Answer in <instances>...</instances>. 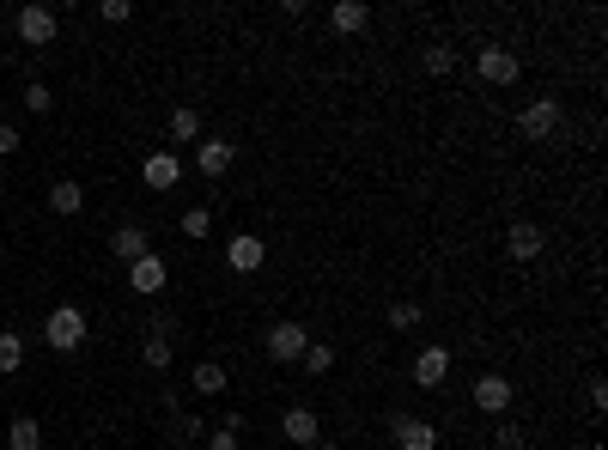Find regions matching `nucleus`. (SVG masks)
I'll return each instance as SVG.
<instances>
[{
  "instance_id": "f257e3e1",
  "label": "nucleus",
  "mask_w": 608,
  "mask_h": 450,
  "mask_svg": "<svg viewBox=\"0 0 608 450\" xmlns=\"http://www.w3.org/2000/svg\"><path fill=\"white\" fill-rule=\"evenodd\" d=\"M43 341L55 353H73V347H86V311L80 305H55L49 323H43Z\"/></svg>"
},
{
  "instance_id": "f03ea898",
  "label": "nucleus",
  "mask_w": 608,
  "mask_h": 450,
  "mask_svg": "<svg viewBox=\"0 0 608 450\" xmlns=\"http://www.w3.org/2000/svg\"><path fill=\"white\" fill-rule=\"evenodd\" d=\"M13 31H19V37H25L31 49H49V43H55V31H61V19H55V7H43V0H31V7H19Z\"/></svg>"
},
{
  "instance_id": "7ed1b4c3",
  "label": "nucleus",
  "mask_w": 608,
  "mask_h": 450,
  "mask_svg": "<svg viewBox=\"0 0 608 450\" xmlns=\"http://www.w3.org/2000/svg\"><path fill=\"white\" fill-rule=\"evenodd\" d=\"M232 159H238V146L225 140V134H201V140H195V171H201L207 183H219L225 171H232Z\"/></svg>"
},
{
  "instance_id": "20e7f679",
  "label": "nucleus",
  "mask_w": 608,
  "mask_h": 450,
  "mask_svg": "<svg viewBox=\"0 0 608 450\" xmlns=\"http://www.w3.org/2000/svg\"><path fill=\"white\" fill-rule=\"evenodd\" d=\"M475 73H481L487 86H511L517 73H523V61H517L505 43H487V49H475Z\"/></svg>"
},
{
  "instance_id": "39448f33",
  "label": "nucleus",
  "mask_w": 608,
  "mask_h": 450,
  "mask_svg": "<svg viewBox=\"0 0 608 450\" xmlns=\"http://www.w3.org/2000/svg\"><path fill=\"white\" fill-rule=\"evenodd\" d=\"M304 347H311V329H304V323H274L268 329V359L274 365H298Z\"/></svg>"
},
{
  "instance_id": "423d86ee",
  "label": "nucleus",
  "mask_w": 608,
  "mask_h": 450,
  "mask_svg": "<svg viewBox=\"0 0 608 450\" xmlns=\"http://www.w3.org/2000/svg\"><path fill=\"white\" fill-rule=\"evenodd\" d=\"M390 438L396 450H438V426L420 414H390Z\"/></svg>"
},
{
  "instance_id": "0eeeda50",
  "label": "nucleus",
  "mask_w": 608,
  "mask_h": 450,
  "mask_svg": "<svg viewBox=\"0 0 608 450\" xmlns=\"http://www.w3.org/2000/svg\"><path fill=\"white\" fill-rule=\"evenodd\" d=\"M517 128H523V140H554V128H560V104H554V98H529L523 116H517Z\"/></svg>"
},
{
  "instance_id": "6e6552de",
  "label": "nucleus",
  "mask_w": 608,
  "mask_h": 450,
  "mask_svg": "<svg viewBox=\"0 0 608 450\" xmlns=\"http://www.w3.org/2000/svg\"><path fill=\"white\" fill-rule=\"evenodd\" d=\"M280 438H286V444H298V450H311V444L323 438L317 408H286V414H280Z\"/></svg>"
},
{
  "instance_id": "1a4fd4ad",
  "label": "nucleus",
  "mask_w": 608,
  "mask_h": 450,
  "mask_svg": "<svg viewBox=\"0 0 608 450\" xmlns=\"http://www.w3.org/2000/svg\"><path fill=\"white\" fill-rule=\"evenodd\" d=\"M444 378H450V347L426 341V347L414 353V384H420V390H438Z\"/></svg>"
},
{
  "instance_id": "9d476101",
  "label": "nucleus",
  "mask_w": 608,
  "mask_h": 450,
  "mask_svg": "<svg viewBox=\"0 0 608 450\" xmlns=\"http://www.w3.org/2000/svg\"><path fill=\"white\" fill-rule=\"evenodd\" d=\"M505 250H511L517 262H536V256L548 250V232H542V225H536V219H517V225H511V232H505Z\"/></svg>"
},
{
  "instance_id": "9b49d317",
  "label": "nucleus",
  "mask_w": 608,
  "mask_h": 450,
  "mask_svg": "<svg viewBox=\"0 0 608 450\" xmlns=\"http://www.w3.org/2000/svg\"><path fill=\"white\" fill-rule=\"evenodd\" d=\"M225 262H232V274H256V268L268 262V244H262L256 232H238L232 244H225Z\"/></svg>"
},
{
  "instance_id": "f8f14e48",
  "label": "nucleus",
  "mask_w": 608,
  "mask_h": 450,
  "mask_svg": "<svg viewBox=\"0 0 608 450\" xmlns=\"http://www.w3.org/2000/svg\"><path fill=\"white\" fill-rule=\"evenodd\" d=\"M511 396H517V390H511V378H499V371H481V378H475V408H481V414H505Z\"/></svg>"
},
{
  "instance_id": "ddd939ff",
  "label": "nucleus",
  "mask_w": 608,
  "mask_h": 450,
  "mask_svg": "<svg viewBox=\"0 0 608 450\" xmlns=\"http://www.w3.org/2000/svg\"><path fill=\"white\" fill-rule=\"evenodd\" d=\"M140 183H146V189H159V195L177 189V183H183V159H177V153H152V159L140 165Z\"/></svg>"
},
{
  "instance_id": "4468645a",
  "label": "nucleus",
  "mask_w": 608,
  "mask_h": 450,
  "mask_svg": "<svg viewBox=\"0 0 608 450\" xmlns=\"http://www.w3.org/2000/svg\"><path fill=\"white\" fill-rule=\"evenodd\" d=\"M165 280H171L165 256H140V262H128V286H134V292H165Z\"/></svg>"
},
{
  "instance_id": "2eb2a0df",
  "label": "nucleus",
  "mask_w": 608,
  "mask_h": 450,
  "mask_svg": "<svg viewBox=\"0 0 608 450\" xmlns=\"http://www.w3.org/2000/svg\"><path fill=\"white\" fill-rule=\"evenodd\" d=\"M225 384H232V378H225L219 359H201V365L189 371V390H195V396H225Z\"/></svg>"
},
{
  "instance_id": "dca6fc26",
  "label": "nucleus",
  "mask_w": 608,
  "mask_h": 450,
  "mask_svg": "<svg viewBox=\"0 0 608 450\" xmlns=\"http://www.w3.org/2000/svg\"><path fill=\"white\" fill-rule=\"evenodd\" d=\"M110 250H116L122 262H140V256H152V238L140 232V225H116V238H110Z\"/></svg>"
},
{
  "instance_id": "f3484780",
  "label": "nucleus",
  "mask_w": 608,
  "mask_h": 450,
  "mask_svg": "<svg viewBox=\"0 0 608 450\" xmlns=\"http://www.w3.org/2000/svg\"><path fill=\"white\" fill-rule=\"evenodd\" d=\"M329 25L353 37V31H365V25H371V7H359V0H341V7H329Z\"/></svg>"
},
{
  "instance_id": "a211bd4d",
  "label": "nucleus",
  "mask_w": 608,
  "mask_h": 450,
  "mask_svg": "<svg viewBox=\"0 0 608 450\" xmlns=\"http://www.w3.org/2000/svg\"><path fill=\"white\" fill-rule=\"evenodd\" d=\"M165 335H171V323H152V335H146V347H140V359H146L152 371L171 365V341H165Z\"/></svg>"
},
{
  "instance_id": "6ab92c4d",
  "label": "nucleus",
  "mask_w": 608,
  "mask_h": 450,
  "mask_svg": "<svg viewBox=\"0 0 608 450\" xmlns=\"http://www.w3.org/2000/svg\"><path fill=\"white\" fill-rule=\"evenodd\" d=\"M49 207H55V213H80V207H86V189L73 183V177H61V183H49Z\"/></svg>"
},
{
  "instance_id": "aec40b11",
  "label": "nucleus",
  "mask_w": 608,
  "mask_h": 450,
  "mask_svg": "<svg viewBox=\"0 0 608 450\" xmlns=\"http://www.w3.org/2000/svg\"><path fill=\"white\" fill-rule=\"evenodd\" d=\"M7 444H13V450H43V426H37L31 414H19V420L7 426Z\"/></svg>"
},
{
  "instance_id": "412c9836",
  "label": "nucleus",
  "mask_w": 608,
  "mask_h": 450,
  "mask_svg": "<svg viewBox=\"0 0 608 450\" xmlns=\"http://www.w3.org/2000/svg\"><path fill=\"white\" fill-rule=\"evenodd\" d=\"M171 140H177V146H195V140H201V110L183 104V110L171 116Z\"/></svg>"
},
{
  "instance_id": "4be33fe9",
  "label": "nucleus",
  "mask_w": 608,
  "mask_h": 450,
  "mask_svg": "<svg viewBox=\"0 0 608 450\" xmlns=\"http://www.w3.org/2000/svg\"><path fill=\"white\" fill-rule=\"evenodd\" d=\"M19 365H25V341L13 329H0V378H13Z\"/></svg>"
},
{
  "instance_id": "5701e85b",
  "label": "nucleus",
  "mask_w": 608,
  "mask_h": 450,
  "mask_svg": "<svg viewBox=\"0 0 608 450\" xmlns=\"http://www.w3.org/2000/svg\"><path fill=\"white\" fill-rule=\"evenodd\" d=\"M304 371H311V378H329V365H335V347L329 341H311V347H304V359H298Z\"/></svg>"
},
{
  "instance_id": "b1692460",
  "label": "nucleus",
  "mask_w": 608,
  "mask_h": 450,
  "mask_svg": "<svg viewBox=\"0 0 608 450\" xmlns=\"http://www.w3.org/2000/svg\"><path fill=\"white\" fill-rule=\"evenodd\" d=\"M207 232H213V207H207V201L183 207V238H207Z\"/></svg>"
},
{
  "instance_id": "393cba45",
  "label": "nucleus",
  "mask_w": 608,
  "mask_h": 450,
  "mask_svg": "<svg viewBox=\"0 0 608 450\" xmlns=\"http://www.w3.org/2000/svg\"><path fill=\"white\" fill-rule=\"evenodd\" d=\"M238 444H244V420H238V414L207 432V450H238Z\"/></svg>"
},
{
  "instance_id": "a878e982",
  "label": "nucleus",
  "mask_w": 608,
  "mask_h": 450,
  "mask_svg": "<svg viewBox=\"0 0 608 450\" xmlns=\"http://www.w3.org/2000/svg\"><path fill=\"white\" fill-rule=\"evenodd\" d=\"M25 110H31V116H49V110H55V92H49L43 80H31V86H25Z\"/></svg>"
},
{
  "instance_id": "bb28decb",
  "label": "nucleus",
  "mask_w": 608,
  "mask_h": 450,
  "mask_svg": "<svg viewBox=\"0 0 608 450\" xmlns=\"http://www.w3.org/2000/svg\"><path fill=\"white\" fill-rule=\"evenodd\" d=\"M390 329H420V305H414V298H396V305H390Z\"/></svg>"
},
{
  "instance_id": "cd10ccee",
  "label": "nucleus",
  "mask_w": 608,
  "mask_h": 450,
  "mask_svg": "<svg viewBox=\"0 0 608 450\" xmlns=\"http://www.w3.org/2000/svg\"><path fill=\"white\" fill-rule=\"evenodd\" d=\"M456 67V49H444V43H432L426 49V73H432V80H444V73Z\"/></svg>"
},
{
  "instance_id": "c85d7f7f",
  "label": "nucleus",
  "mask_w": 608,
  "mask_h": 450,
  "mask_svg": "<svg viewBox=\"0 0 608 450\" xmlns=\"http://www.w3.org/2000/svg\"><path fill=\"white\" fill-rule=\"evenodd\" d=\"M493 444H499V450H523L529 438H523V426H511V420H505V426L493 432Z\"/></svg>"
},
{
  "instance_id": "c756f323",
  "label": "nucleus",
  "mask_w": 608,
  "mask_h": 450,
  "mask_svg": "<svg viewBox=\"0 0 608 450\" xmlns=\"http://www.w3.org/2000/svg\"><path fill=\"white\" fill-rule=\"evenodd\" d=\"M110 25H122V19H134V7H128V0H104V7H98Z\"/></svg>"
},
{
  "instance_id": "7c9ffc66",
  "label": "nucleus",
  "mask_w": 608,
  "mask_h": 450,
  "mask_svg": "<svg viewBox=\"0 0 608 450\" xmlns=\"http://www.w3.org/2000/svg\"><path fill=\"white\" fill-rule=\"evenodd\" d=\"M13 153H19V128L0 122V159H13Z\"/></svg>"
},
{
  "instance_id": "2f4dec72",
  "label": "nucleus",
  "mask_w": 608,
  "mask_h": 450,
  "mask_svg": "<svg viewBox=\"0 0 608 450\" xmlns=\"http://www.w3.org/2000/svg\"><path fill=\"white\" fill-rule=\"evenodd\" d=\"M584 390H590V408H596V414H602V408H608V384H602V371H596V378H590V384H584Z\"/></svg>"
},
{
  "instance_id": "473e14b6",
  "label": "nucleus",
  "mask_w": 608,
  "mask_h": 450,
  "mask_svg": "<svg viewBox=\"0 0 608 450\" xmlns=\"http://www.w3.org/2000/svg\"><path fill=\"white\" fill-rule=\"evenodd\" d=\"M177 438H207V420H201V414H183V426H177Z\"/></svg>"
},
{
  "instance_id": "72a5a7b5",
  "label": "nucleus",
  "mask_w": 608,
  "mask_h": 450,
  "mask_svg": "<svg viewBox=\"0 0 608 450\" xmlns=\"http://www.w3.org/2000/svg\"><path fill=\"white\" fill-rule=\"evenodd\" d=\"M311 450H341V444H335V438H317V444H311Z\"/></svg>"
}]
</instances>
